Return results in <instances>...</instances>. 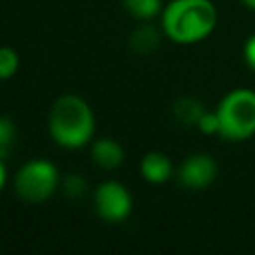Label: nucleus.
<instances>
[{"label": "nucleus", "instance_id": "obj_1", "mask_svg": "<svg viewBox=\"0 0 255 255\" xmlns=\"http://www.w3.org/2000/svg\"><path fill=\"white\" fill-rule=\"evenodd\" d=\"M48 133L52 141L64 149L90 145L96 135V116L92 106L78 94L56 98L48 112Z\"/></svg>", "mask_w": 255, "mask_h": 255}, {"label": "nucleus", "instance_id": "obj_2", "mask_svg": "<svg viewBox=\"0 0 255 255\" xmlns=\"http://www.w3.org/2000/svg\"><path fill=\"white\" fill-rule=\"evenodd\" d=\"M161 30L175 44H195L205 40L215 24L217 10L211 0H171L163 6Z\"/></svg>", "mask_w": 255, "mask_h": 255}, {"label": "nucleus", "instance_id": "obj_3", "mask_svg": "<svg viewBox=\"0 0 255 255\" xmlns=\"http://www.w3.org/2000/svg\"><path fill=\"white\" fill-rule=\"evenodd\" d=\"M62 183L60 169L54 161L46 157H34L22 163L12 179L14 193L24 203H44L48 201Z\"/></svg>", "mask_w": 255, "mask_h": 255}, {"label": "nucleus", "instance_id": "obj_4", "mask_svg": "<svg viewBox=\"0 0 255 255\" xmlns=\"http://www.w3.org/2000/svg\"><path fill=\"white\" fill-rule=\"evenodd\" d=\"M219 135L229 141H241L255 133V92L239 88L229 92L219 108Z\"/></svg>", "mask_w": 255, "mask_h": 255}, {"label": "nucleus", "instance_id": "obj_5", "mask_svg": "<svg viewBox=\"0 0 255 255\" xmlns=\"http://www.w3.org/2000/svg\"><path fill=\"white\" fill-rule=\"evenodd\" d=\"M94 209L106 223H124L131 215L133 197L122 181L106 179L94 191Z\"/></svg>", "mask_w": 255, "mask_h": 255}, {"label": "nucleus", "instance_id": "obj_6", "mask_svg": "<svg viewBox=\"0 0 255 255\" xmlns=\"http://www.w3.org/2000/svg\"><path fill=\"white\" fill-rule=\"evenodd\" d=\"M217 177V163L207 153H191L177 167V181L189 191L209 187Z\"/></svg>", "mask_w": 255, "mask_h": 255}, {"label": "nucleus", "instance_id": "obj_7", "mask_svg": "<svg viewBox=\"0 0 255 255\" xmlns=\"http://www.w3.org/2000/svg\"><path fill=\"white\" fill-rule=\"evenodd\" d=\"M90 155H92V161L104 169V171H114L118 169L124 159H126V149L124 145L114 139V137H96L92 143H90Z\"/></svg>", "mask_w": 255, "mask_h": 255}, {"label": "nucleus", "instance_id": "obj_8", "mask_svg": "<svg viewBox=\"0 0 255 255\" xmlns=\"http://www.w3.org/2000/svg\"><path fill=\"white\" fill-rule=\"evenodd\" d=\"M139 175L151 185H161L173 177V163L163 151H147L139 159Z\"/></svg>", "mask_w": 255, "mask_h": 255}, {"label": "nucleus", "instance_id": "obj_9", "mask_svg": "<svg viewBox=\"0 0 255 255\" xmlns=\"http://www.w3.org/2000/svg\"><path fill=\"white\" fill-rule=\"evenodd\" d=\"M161 26L157 28L155 24L149 22H141L137 28H133V32L129 34L128 38V46L133 54H139V56H147V54H153L159 44H161Z\"/></svg>", "mask_w": 255, "mask_h": 255}, {"label": "nucleus", "instance_id": "obj_10", "mask_svg": "<svg viewBox=\"0 0 255 255\" xmlns=\"http://www.w3.org/2000/svg\"><path fill=\"white\" fill-rule=\"evenodd\" d=\"M205 112H207L205 106L197 98H193V96H181L171 106L173 120L179 126H185V128H191V126L197 128V124H199V120H201V116Z\"/></svg>", "mask_w": 255, "mask_h": 255}, {"label": "nucleus", "instance_id": "obj_11", "mask_svg": "<svg viewBox=\"0 0 255 255\" xmlns=\"http://www.w3.org/2000/svg\"><path fill=\"white\" fill-rule=\"evenodd\" d=\"M122 6L126 12H129L133 18H137L141 22L153 20L163 10L161 0H122Z\"/></svg>", "mask_w": 255, "mask_h": 255}, {"label": "nucleus", "instance_id": "obj_12", "mask_svg": "<svg viewBox=\"0 0 255 255\" xmlns=\"http://www.w3.org/2000/svg\"><path fill=\"white\" fill-rule=\"evenodd\" d=\"M60 189L62 193L68 197V199H82L86 193H88V179L82 175V173H66L62 177V183H60Z\"/></svg>", "mask_w": 255, "mask_h": 255}, {"label": "nucleus", "instance_id": "obj_13", "mask_svg": "<svg viewBox=\"0 0 255 255\" xmlns=\"http://www.w3.org/2000/svg\"><path fill=\"white\" fill-rule=\"evenodd\" d=\"M20 68V56L10 46H0V82L10 80Z\"/></svg>", "mask_w": 255, "mask_h": 255}, {"label": "nucleus", "instance_id": "obj_14", "mask_svg": "<svg viewBox=\"0 0 255 255\" xmlns=\"http://www.w3.org/2000/svg\"><path fill=\"white\" fill-rule=\"evenodd\" d=\"M16 143V124L6 118V116H0V157L4 159L12 147Z\"/></svg>", "mask_w": 255, "mask_h": 255}, {"label": "nucleus", "instance_id": "obj_15", "mask_svg": "<svg viewBox=\"0 0 255 255\" xmlns=\"http://www.w3.org/2000/svg\"><path fill=\"white\" fill-rule=\"evenodd\" d=\"M197 129L201 133H207V135L219 133V116H217V112H205L201 116L199 124H197Z\"/></svg>", "mask_w": 255, "mask_h": 255}, {"label": "nucleus", "instance_id": "obj_16", "mask_svg": "<svg viewBox=\"0 0 255 255\" xmlns=\"http://www.w3.org/2000/svg\"><path fill=\"white\" fill-rule=\"evenodd\" d=\"M243 54H245V62H247V66H249L251 70H255V34L245 42V50H243Z\"/></svg>", "mask_w": 255, "mask_h": 255}, {"label": "nucleus", "instance_id": "obj_17", "mask_svg": "<svg viewBox=\"0 0 255 255\" xmlns=\"http://www.w3.org/2000/svg\"><path fill=\"white\" fill-rule=\"evenodd\" d=\"M6 181H8V169H6V163H4V159L0 157V191L4 189Z\"/></svg>", "mask_w": 255, "mask_h": 255}, {"label": "nucleus", "instance_id": "obj_18", "mask_svg": "<svg viewBox=\"0 0 255 255\" xmlns=\"http://www.w3.org/2000/svg\"><path fill=\"white\" fill-rule=\"evenodd\" d=\"M241 2H243L245 6H249V8H253V10H255V0H241Z\"/></svg>", "mask_w": 255, "mask_h": 255}]
</instances>
